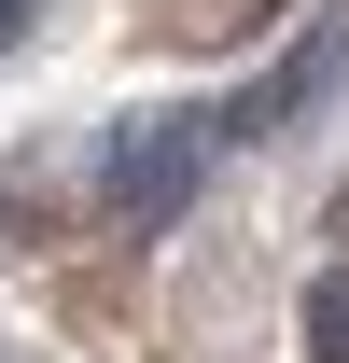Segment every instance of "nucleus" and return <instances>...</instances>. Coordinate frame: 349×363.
Masks as SVG:
<instances>
[{"label": "nucleus", "instance_id": "nucleus-1", "mask_svg": "<svg viewBox=\"0 0 349 363\" xmlns=\"http://www.w3.org/2000/svg\"><path fill=\"white\" fill-rule=\"evenodd\" d=\"M112 224H168L182 196H196V182H210V112H196V98H182V112H126V126H112Z\"/></svg>", "mask_w": 349, "mask_h": 363}, {"label": "nucleus", "instance_id": "nucleus-2", "mask_svg": "<svg viewBox=\"0 0 349 363\" xmlns=\"http://www.w3.org/2000/svg\"><path fill=\"white\" fill-rule=\"evenodd\" d=\"M336 70H349V0L321 14V28H307L294 56H279V70H265V84L210 98V154H238V140H279L294 112H321V98H336Z\"/></svg>", "mask_w": 349, "mask_h": 363}, {"label": "nucleus", "instance_id": "nucleus-3", "mask_svg": "<svg viewBox=\"0 0 349 363\" xmlns=\"http://www.w3.org/2000/svg\"><path fill=\"white\" fill-rule=\"evenodd\" d=\"M307 363H349V266L307 279Z\"/></svg>", "mask_w": 349, "mask_h": 363}, {"label": "nucleus", "instance_id": "nucleus-4", "mask_svg": "<svg viewBox=\"0 0 349 363\" xmlns=\"http://www.w3.org/2000/svg\"><path fill=\"white\" fill-rule=\"evenodd\" d=\"M28 14H43V0H0V43H14V28H28Z\"/></svg>", "mask_w": 349, "mask_h": 363}]
</instances>
